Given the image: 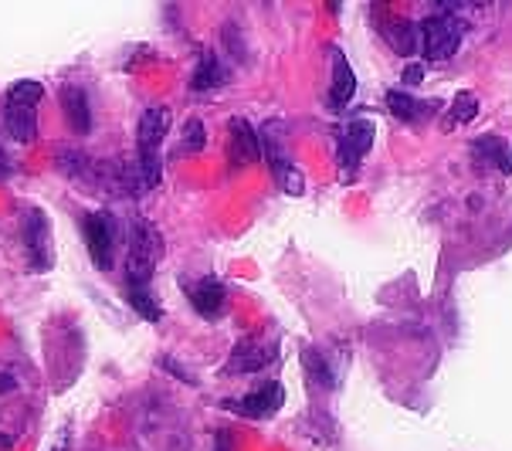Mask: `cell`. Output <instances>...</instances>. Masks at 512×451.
<instances>
[{
	"instance_id": "9a60e30c",
	"label": "cell",
	"mask_w": 512,
	"mask_h": 451,
	"mask_svg": "<svg viewBox=\"0 0 512 451\" xmlns=\"http://www.w3.org/2000/svg\"><path fill=\"white\" fill-rule=\"evenodd\" d=\"M353 92H357V75H353L350 62H346L340 51H333V82H329V99H333V109L350 106Z\"/></svg>"
},
{
	"instance_id": "8fae6325",
	"label": "cell",
	"mask_w": 512,
	"mask_h": 451,
	"mask_svg": "<svg viewBox=\"0 0 512 451\" xmlns=\"http://www.w3.org/2000/svg\"><path fill=\"white\" fill-rule=\"evenodd\" d=\"M170 109L167 106H153L143 112L140 126H136V156H160V146L170 136Z\"/></svg>"
},
{
	"instance_id": "5b68a950",
	"label": "cell",
	"mask_w": 512,
	"mask_h": 451,
	"mask_svg": "<svg viewBox=\"0 0 512 451\" xmlns=\"http://www.w3.org/2000/svg\"><path fill=\"white\" fill-rule=\"evenodd\" d=\"M421 51L428 62H448L458 51V41H462V24L451 14H431L421 21Z\"/></svg>"
},
{
	"instance_id": "7c38bea8",
	"label": "cell",
	"mask_w": 512,
	"mask_h": 451,
	"mask_svg": "<svg viewBox=\"0 0 512 451\" xmlns=\"http://www.w3.org/2000/svg\"><path fill=\"white\" fill-rule=\"evenodd\" d=\"M187 299L201 319H221L224 312H228V289H224V282L214 279V275L187 285Z\"/></svg>"
},
{
	"instance_id": "9c48e42d",
	"label": "cell",
	"mask_w": 512,
	"mask_h": 451,
	"mask_svg": "<svg viewBox=\"0 0 512 451\" xmlns=\"http://www.w3.org/2000/svg\"><path fill=\"white\" fill-rule=\"evenodd\" d=\"M228 160L234 170H245L262 160V136L248 119H231L228 123Z\"/></svg>"
},
{
	"instance_id": "6da1fadb",
	"label": "cell",
	"mask_w": 512,
	"mask_h": 451,
	"mask_svg": "<svg viewBox=\"0 0 512 451\" xmlns=\"http://www.w3.org/2000/svg\"><path fill=\"white\" fill-rule=\"evenodd\" d=\"M41 99H45V85L34 82V78H21L7 89L4 99V123L7 133L14 136L17 143H31L38 136V109Z\"/></svg>"
},
{
	"instance_id": "cb8c5ba5",
	"label": "cell",
	"mask_w": 512,
	"mask_h": 451,
	"mask_svg": "<svg viewBox=\"0 0 512 451\" xmlns=\"http://www.w3.org/2000/svg\"><path fill=\"white\" fill-rule=\"evenodd\" d=\"M0 173H11V160H7V153H0Z\"/></svg>"
},
{
	"instance_id": "ba28073f",
	"label": "cell",
	"mask_w": 512,
	"mask_h": 451,
	"mask_svg": "<svg viewBox=\"0 0 512 451\" xmlns=\"http://www.w3.org/2000/svg\"><path fill=\"white\" fill-rule=\"evenodd\" d=\"M224 407L248 421H268L285 407V387L282 384H265L258 387L255 394H245V397H234V401H224Z\"/></svg>"
},
{
	"instance_id": "ffe728a7",
	"label": "cell",
	"mask_w": 512,
	"mask_h": 451,
	"mask_svg": "<svg viewBox=\"0 0 512 451\" xmlns=\"http://www.w3.org/2000/svg\"><path fill=\"white\" fill-rule=\"evenodd\" d=\"M479 116V99L472 92H458L448 106V116H445V129H462L465 123Z\"/></svg>"
},
{
	"instance_id": "30bf717a",
	"label": "cell",
	"mask_w": 512,
	"mask_h": 451,
	"mask_svg": "<svg viewBox=\"0 0 512 451\" xmlns=\"http://www.w3.org/2000/svg\"><path fill=\"white\" fill-rule=\"evenodd\" d=\"M373 133H377V126L370 119H353V123H346L340 129V163L346 167V177L353 170H360V160L373 146Z\"/></svg>"
},
{
	"instance_id": "d6986e66",
	"label": "cell",
	"mask_w": 512,
	"mask_h": 451,
	"mask_svg": "<svg viewBox=\"0 0 512 451\" xmlns=\"http://www.w3.org/2000/svg\"><path fill=\"white\" fill-rule=\"evenodd\" d=\"M472 156H475V163H482L485 170H489V167L502 170V173L512 170L506 146H502V140H496V136H482V140H475L472 143Z\"/></svg>"
},
{
	"instance_id": "ac0fdd59",
	"label": "cell",
	"mask_w": 512,
	"mask_h": 451,
	"mask_svg": "<svg viewBox=\"0 0 512 451\" xmlns=\"http://www.w3.org/2000/svg\"><path fill=\"white\" fill-rule=\"evenodd\" d=\"M126 302L136 316L146 319V323H160L163 319V306H160V299H156L153 285H126Z\"/></svg>"
},
{
	"instance_id": "d4e9b609",
	"label": "cell",
	"mask_w": 512,
	"mask_h": 451,
	"mask_svg": "<svg viewBox=\"0 0 512 451\" xmlns=\"http://www.w3.org/2000/svg\"><path fill=\"white\" fill-rule=\"evenodd\" d=\"M509 163H512V156H509Z\"/></svg>"
},
{
	"instance_id": "52a82bcc",
	"label": "cell",
	"mask_w": 512,
	"mask_h": 451,
	"mask_svg": "<svg viewBox=\"0 0 512 451\" xmlns=\"http://www.w3.org/2000/svg\"><path fill=\"white\" fill-rule=\"evenodd\" d=\"M279 360V343L265 340V336H248L231 350L224 374H258V370L272 367Z\"/></svg>"
},
{
	"instance_id": "8992f818",
	"label": "cell",
	"mask_w": 512,
	"mask_h": 451,
	"mask_svg": "<svg viewBox=\"0 0 512 451\" xmlns=\"http://www.w3.org/2000/svg\"><path fill=\"white\" fill-rule=\"evenodd\" d=\"M265 153H268V163H272V173L279 177V184L285 187V194L299 197L306 194V177L302 170L292 163L289 150H285V136H282V123H268L265 126Z\"/></svg>"
},
{
	"instance_id": "277c9868",
	"label": "cell",
	"mask_w": 512,
	"mask_h": 451,
	"mask_svg": "<svg viewBox=\"0 0 512 451\" xmlns=\"http://www.w3.org/2000/svg\"><path fill=\"white\" fill-rule=\"evenodd\" d=\"M82 234L85 245H89V255L99 272H112V262H116V248H119V224L109 211H95L82 218Z\"/></svg>"
},
{
	"instance_id": "603a6c76",
	"label": "cell",
	"mask_w": 512,
	"mask_h": 451,
	"mask_svg": "<svg viewBox=\"0 0 512 451\" xmlns=\"http://www.w3.org/2000/svg\"><path fill=\"white\" fill-rule=\"evenodd\" d=\"M421 78H424L421 65H407L404 68V85H407V89H411V85H421Z\"/></svg>"
},
{
	"instance_id": "e0dca14e",
	"label": "cell",
	"mask_w": 512,
	"mask_h": 451,
	"mask_svg": "<svg viewBox=\"0 0 512 451\" xmlns=\"http://www.w3.org/2000/svg\"><path fill=\"white\" fill-rule=\"evenodd\" d=\"M228 82V68L214 51H204L201 62H197V72L190 78V89L197 92H211V89H221V85Z\"/></svg>"
},
{
	"instance_id": "2e32d148",
	"label": "cell",
	"mask_w": 512,
	"mask_h": 451,
	"mask_svg": "<svg viewBox=\"0 0 512 451\" xmlns=\"http://www.w3.org/2000/svg\"><path fill=\"white\" fill-rule=\"evenodd\" d=\"M302 370H306L312 390L336 387V374H333V367H329V357L323 350H316V346H306V350H302Z\"/></svg>"
},
{
	"instance_id": "7a4b0ae2",
	"label": "cell",
	"mask_w": 512,
	"mask_h": 451,
	"mask_svg": "<svg viewBox=\"0 0 512 451\" xmlns=\"http://www.w3.org/2000/svg\"><path fill=\"white\" fill-rule=\"evenodd\" d=\"M163 255V234L146 218H136L129 228L126 248V285H153V268Z\"/></svg>"
},
{
	"instance_id": "5bb4252c",
	"label": "cell",
	"mask_w": 512,
	"mask_h": 451,
	"mask_svg": "<svg viewBox=\"0 0 512 451\" xmlns=\"http://www.w3.org/2000/svg\"><path fill=\"white\" fill-rule=\"evenodd\" d=\"M62 106H65V119H68V126H72V133L89 136V129H92V106H89V95H85V89H78V85H68V89L62 92Z\"/></svg>"
},
{
	"instance_id": "4fadbf2b",
	"label": "cell",
	"mask_w": 512,
	"mask_h": 451,
	"mask_svg": "<svg viewBox=\"0 0 512 451\" xmlns=\"http://www.w3.org/2000/svg\"><path fill=\"white\" fill-rule=\"evenodd\" d=\"M387 109L394 112L397 119H404V123H424V119H431V116H435V112H438L441 106H438V102L414 99L411 92L390 89V92H387Z\"/></svg>"
},
{
	"instance_id": "7402d4cb",
	"label": "cell",
	"mask_w": 512,
	"mask_h": 451,
	"mask_svg": "<svg viewBox=\"0 0 512 451\" xmlns=\"http://www.w3.org/2000/svg\"><path fill=\"white\" fill-rule=\"evenodd\" d=\"M207 146V129L201 119H187L184 123V143H180V153H201Z\"/></svg>"
},
{
	"instance_id": "3957f363",
	"label": "cell",
	"mask_w": 512,
	"mask_h": 451,
	"mask_svg": "<svg viewBox=\"0 0 512 451\" xmlns=\"http://www.w3.org/2000/svg\"><path fill=\"white\" fill-rule=\"evenodd\" d=\"M24 251H28V268L34 275H45L55 268V245H51V224L41 207H28L21 221Z\"/></svg>"
},
{
	"instance_id": "44dd1931",
	"label": "cell",
	"mask_w": 512,
	"mask_h": 451,
	"mask_svg": "<svg viewBox=\"0 0 512 451\" xmlns=\"http://www.w3.org/2000/svg\"><path fill=\"white\" fill-rule=\"evenodd\" d=\"M418 28L414 24H407V21H390L387 28H384V38L390 41V48L397 51V55H404V58H411L414 55V48H418Z\"/></svg>"
}]
</instances>
